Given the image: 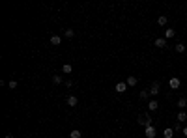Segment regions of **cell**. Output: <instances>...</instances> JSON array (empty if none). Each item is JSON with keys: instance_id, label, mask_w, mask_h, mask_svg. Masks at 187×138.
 <instances>
[{"instance_id": "cell-1", "label": "cell", "mask_w": 187, "mask_h": 138, "mask_svg": "<svg viewBox=\"0 0 187 138\" xmlns=\"http://www.w3.org/2000/svg\"><path fill=\"white\" fill-rule=\"evenodd\" d=\"M148 92H150V95H153V97H155V95H159V92H161V86H159V82H157V80L152 84V88H150Z\"/></svg>"}, {"instance_id": "cell-2", "label": "cell", "mask_w": 187, "mask_h": 138, "mask_svg": "<svg viewBox=\"0 0 187 138\" xmlns=\"http://www.w3.org/2000/svg\"><path fill=\"white\" fill-rule=\"evenodd\" d=\"M169 86H170V88H172V90H178V88H180V86H182V80H180V78H178V77H172V78H170V80H169Z\"/></svg>"}, {"instance_id": "cell-3", "label": "cell", "mask_w": 187, "mask_h": 138, "mask_svg": "<svg viewBox=\"0 0 187 138\" xmlns=\"http://www.w3.org/2000/svg\"><path fill=\"white\" fill-rule=\"evenodd\" d=\"M144 135H146V138H155V136H157V131H155V127H153V125H150V127H146Z\"/></svg>"}, {"instance_id": "cell-4", "label": "cell", "mask_w": 187, "mask_h": 138, "mask_svg": "<svg viewBox=\"0 0 187 138\" xmlns=\"http://www.w3.org/2000/svg\"><path fill=\"white\" fill-rule=\"evenodd\" d=\"M138 123L144 125V127H150V125H152V118H150L148 114H146V116H140L138 118Z\"/></svg>"}, {"instance_id": "cell-5", "label": "cell", "mask_w": 187, "mask_h": 138, "mask_svg": "<svg viewBox=\"0 0 187 138\" xmlns=\"http://www.w3.org/2000/svg\"><path fill=\"white\" fill-rule=\"evenodd\" d=\"M125 84L129 86V88H135V86L138 84V78L137 77H133V75H131V77H127V80H125Z\"/></svg>"}, {"instance_id": "cell-6", "label": "cell", "mask_w": 187, "mask_h": 138, "mask_svg": "<svg viewBox=\"0 0 187 138\" xmlns=\"http://www.w3.org/2000/svg\"><path fill=\"white\" fill-rule=\"evenodd\" d=\"M127 88H129V86H127L125 82H118L116 84V93H124V92H127Z\"/></svg>"}, {"instance_id": "cell-7", "label": "cell", "mask_w": 187, "mask_h": 138, "mask_svg": "<svg viewBox=\"0 0 187 138\" xmlns=\"http://www.w3.org/2000/svg\"><path fill=\"white\" fill-rule=\"evenodd\" d=\"M153 45H155L157 49H163V47H166V39L165 37H157L155 41H153Z\"/></svg>"}, {"instance_id": "cell-8", "label": "cell", "mask_w": 187, "mask_h": 138, "mask_svg": "<svg viewBox=\"0 0 187 138\" xmlns=\"http://www.w3.org/2000/svg\"><path fill=\"white\" fill-rule=\"evenodd\" d=\"M166 22H169V17H166V15H159L157 17V24L159 26H166Z\"/></svg>"}, {"instance_id": "cell-9", "label": "cell", "mask_w": 187, "mask_h": 138, "mask_svg": "<svg viewBox=\"0 0 187 138\" xmlns=\"http://www.w3.org/2000/svg\"><path fill=\"white\" fill-rule=\"evenodd\" d=\"M157 108H159L157 99H150V101H148V110H157Z\"/></svg>"}, {"instance_id": "cell-10", "label": "cell", "mask_w": 187, "mask_h": 138, "mask_svg": "<svg viewBox=\"0 0 187 138\" xmlns=\"http://www.w3.org/2000/svg\"><path fill=\"white\" fill-rule=\"evenodd\" d=\"M49 41H51V45H60V43H62V37H60V35H51Z\"/></svg>"}, {"instance_id": "cell-11", "label": "cell", "mask_w": 187, "mask_h": 138, "mask_svg": "<svg viewBox=\"0 0 187 138\" xmlns=\"http://www.w3.org/2000/svg\"><path fill=\"white\" fill-rule=\"evenodd\" d=\"M185 120H187V112H184V110H182V112H178V116H176V121H180V123H184Z\"/></svg>"}, {"instance_id": "cell-12", "label": "cell", "mask_w": 187, "mask_h": 138, "mask_svg": "<svg viewBox=\"0 0 187 138\" xmlns=\"http://www.w3.org/2000/svg\"><path fill=\"white\" fill-rule=\"evenodd\" d=\"M163 136H165V138H172L174 136V129L172 127H166L165 131H163Z\"/></svg>"}, {"instance_id": "cell-13", "label": "cell", "mask_w": 187, "mask_h": 138, "mask_svg": "<svg viewBox=\"0 0 187 138\" xmlns=\"http://www.w3.org/2000/svg\"><path fill=\"white\" fill-rule=\"evenodd\" d=\"M176 35V30L174 28H166L165 30V39H170V37H174Z\"/></svg>"}, {"instance_id": "cell-14", "label": "cell", "mask_w": 187, "mask_h": 138, "mask_svg": "<svg viewBox=\"0 0 187 138\" xmlns=\"http://www.w3.org/2000/svg\"><path fill=\"white\" fill-rule=\"evenodd\" d=\"M176 106H178V108H182V110H184L185 106H187V99H185V97H180V99H178V103H176Z\"/></svg>"}, {"instance_id": "cell-15", "label": "cell", "mask_w": 187, "mask_h": 138, "mask_svg": "<svg viewBox=\"0 0 187 138\" xmlns=\"http://www.w3.org/2000/svg\"><path fill=\"white\" fill-rule=\"evenodd\" d=\"M77 103H79V99L75 95H69V97H67V105H69V106H77Z\"/></svg>"}, {"instance_id": "cell-16", "label": "cell", "mask_w": 187, "mask_h": 138, "mask_svg": "<svg viewBox=\"0 0 187 138\" xmlns=\"http://www.w3.org/2000/svg\"><path fill=\"white\" fill-rule=\"evenodd\" d=\"M82 136V133L79 131V129H73V131L69 133V138H81Z\"/></svg>"}, {"instance_id": "cell-17", "label": "cell", "mask_w": 187, "mask_h": 138, "mask_svg": "<svg viewBox=\"0 0 187 138\" xmlns=\"http://www.w3.org/2000/svg\"><path fill=\"white\" fill-rule=\"evenodd\" d=\"M71 71H73V67H71V65H69V64H64V65H62V73H66V75H69V73H71Z\"/></svg>"}, {"instance_id": "cell-18", "label": "cell", "mask_w": 187, "mask_h": 138, "mask_svg": "<svg viewBox=\"0 0 187 138\" xmlns=\"http://www.w3.org/2000/svg\"><path fill=\"white\" fill-rule=\"evenodd\" d=\"M138 97H140V99H148V97H150V92H148V90H142V92L138 93Z\"/></svg>"}, {"instance_id": "cell-19", "label": "cell", "mask_w": 187, "mask_h": 138, "mask_svg": "<svg viewBox=\"0 0 187 138\" xmlns=\"http://www.w3.org/2000/svg\"><path fill=\"white\" fill-rule=\"evenodd\" d=\"M176 52H185V45H184V43H178V45H176Z\"/></svg>"}, {"instance_id": "cell-20", "label": "cell", "mask_w": 187, "mask_h": 138, "mask_svg": "<svg viewBox=\"0 0 187 138\" xmlns=\"http://www.w3.org/2000/svg\"><path fill=\"white\" fill-rule=\"evenodd\" d=\"M64 35H66V37H73L75 35V30H71V28H67L66 32H64Z\"/></svg>"}, {"instance_id": "cell-21", "label": "cell", "mask_w": 187, "mask_h": 138, "mask_svg": "<svg viewBox=\"0 0 187 138\" xmlns=\"http://www.w3.org/2000/svg\"><path fill=\"white\" fill-rule=\"evenodd\" d=\"M53 82H54V84H62V77H60V75H54V77H53Z\"/></svg>"}, {"instance_id": "cell-22", "label": "cell", "mask_w": 187, "mask_h": 138, "mask_svg": "<svg viewBox=\"0 0 187 138\" xmlns=\"http://www.w3.org/2000/svg\"><path fill=\"white\" fill-rule=\"evenodd\" d=\"M8 88H10V90H15V88H17V80H10V82H8Z\"/></svg>"}, {"instance_id": "cell-23", "label": "cell", "mask_w": 187, "mask_h": 138, "mask_svg": "<svg viewBox=\"0 0 187 138\" xmlns=\"http://www.w3.org/2000/svg\"><path fill=\"white\" fill-rule=\"evenodd\" d=\"M182 133H184V136H187V127H184V129H182Z\"/></svg>"}, {"instance_id": "cell-24", "label": "cell", "mask_w": 187, "mask_h": 138, "mask_svg": "<svg viewBox=\"0 0 187 138\" xmlns=\"http://www.w3.org/2000/svg\"><path fill=\"white\" fill-rule=\"evenodd\" d=\"M6 138H15L13 135H11V133H10V135H6Z\"/></svg>"}]
</instances>
